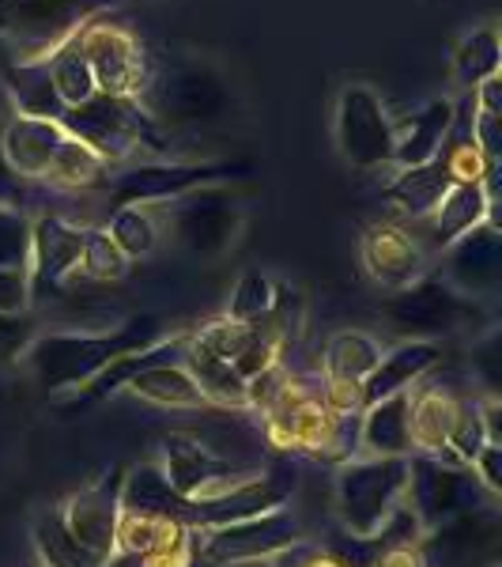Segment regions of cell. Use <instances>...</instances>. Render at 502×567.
<instances>
[{
	"instance_id": "14",
	"label": "cell",
	"mask_w": 502,
	"mask_h": 567,
	"mask_svg": "<svg viewBox=\"0 0 502 567\" xmlns=\"http://www.w3.org/2000/svg\"><path fill=\"white\" fill-rule=\"evenodd\" d=\"M499 511L483 503L419 537L427 567H499Z\"/></svg>"
},
{
	"instance_id": "41",
	"label": "cell",
	"mask_w": 502,
	"mask_h": 567,
	"mask_svg": "<svg viewBox=\"0 0 502 567\" xmlns=\"http://www.w3.org/2000/svg\"><path fill=\"white\" fill-rule=\"evenodd\" d=\"M264 567H348V560H344V556H336L333 548L295 542V545H287L284 553L272 556Z\"/></svg>"
},
{
	"instance_id": "42",
	"label": "cell",
	"mask_w": 502,
	"mask_h": 567,
	"mask_svg": "<svg viewBox=\"0 0 502 567\" xmlns=\"http://www.w3.org/2000/svg\"><path fill=\"white\" fill-rule=\"evenodd\" d=\"M27 307H31L27 269H0V315H27Z\"/></svg>"
},
{
	"instance_id": "44",
	"label": "cell",
	"mask_w": 502,
	"mask_h": 567,
	"mask_svg": "<svg viewBox=\"0 0 502 567\" xmlns=\"http://www.w3.org/2000/svg\"><path fill=\"white\" fill-rule=\"evenodd\" d=\"M31 186L34 182H27L15 175L12 167H8L4 152H0V208H15V213H27V205H31Z\"/></svg>"
},
{
	"instance_id": "3",
	"label": "cell",
	"mask_w": 502,
	"mask_h": 567,
	"mask_svg": "<svg viewBox=\"0 0 502 567\" xmlns=\"http://www.w3.org/2000/svg\"><path fill=\"white\" fill-rule=\"evenodd\" d=\"M381 318L405 341H450V337H477L491 329V315L480 299L461 296L442 277H419L408 288H397L381 303Z\"/></svg>"
},
{
	"instance_id": "36",
	"label": "cell",
	"mask_w": 502,
	"mask_h": 567,
	"mask_svg": "<svg viewBox=\"0 0 502 567\" xmlns=\"http://www.w3.org/2000/svg\"><path fill=\"white\" fill-rule=\"evenodd\" d=\"M499 69H502V42H499L495 27L472 31L469 39L458 45V53H453V76H458V84L464 91H472V87H480L483 80L499 76Z\"/></svg>"
},
{
	"instance_id": "29",
	"label": "cell",
	"mask_w": 502,
	"mask_h": 567,
	"mask_svg": "<svg viewBox=\"0 0 502 567\" xmlns=\"http://www.w3.org/2000/svg\"><path fill=\"white\" fill-rule=\"evenodd\" d=\"M4 91H8V99H12L15 114H23V117L61 122V114H65V103L57 99V87H53V80H50L45 58L15 61V65H8L4 69Z\"/></svg>"
},
{
	"instance_id": "30",
	"label": "cell",
	"mask_w": 502,
	"mask_h": 567,
	"mask_svg": "<svg viewBox=\"0 0 502 567\" xmlns=\"http://www.w3.org/2000/svg\"><path fill=\"white\" fill-rule=\"evenodd\" d=\"M381 341H374L363 329H344V333H333L322 349V360H317V374L322 379H344V382H367L370 371L378 368L381 360Z\"/></svg>"
},
{
	"instance_id": "6",
	"label": "cell",
	"mask_w": 502,
	"mask_h": 567,
	"mask_svg": "<svg viewBox=\"0 0 502 567\" xmlns=\"http://www.w3.org/2000/svg\"><path fill=\"white\" fill-rule=\"evenodd\" d=\"M250 175V163H167V159H140L122 171H109L103 194L109 208L122 205H167L194 189L219 186L227 178Z\"/></svg>"
},
{
	"instance_id": "9",
	"label": "cell",
	"mask_w": 502,
	"mask_h": 567,
	"mask_svg": "<svg viewBox=\"0 0 502 567\" xmlns=\"http://www.w3.org/2000/svg\"><path fill=\"white\" fill-rule=\"evenodd\" d=\"M76 42L87 58V69L95 76L98 95L114 99H140L151 80V61L144 42L125 23L98 16L76 31Z\"/></svg>"
},
{
	"instance_id": "10",
	"label": "cell",
	"mask_w": 502,
	"mask_h": 567,
	"mask_svg": "<svg viewBox=\"0 0 502 567\" xmlns=\"http://www.w3.org/2000/svg\"><path fill=\"white\" fill-rule=\"evenodd\" d=\"M155 213H159V227H167L178 246L200 254V258L227 254L242 231L239 200L219 186H205L178 200H167V205H155Z\"/></svg>"
},
{
	"instance_id": "5",
	"label": "cell",
	"mask_w": 502,
	"mask_h": 567,
	"mask_svg": "<svg viewBox=\"0 0 502 567\" xmlns=\"http://www.w3.org/2000/svg\"><path fill=\"white\" fill-rule=\"evenodd\" d=\"M114 4L117 0H0V42L12 45L20 61L45 58Z\"/></svg>"
},
{
	"instance_id": "33",
	"label": "cell",
	"mask_w": 502,
	"mask_h": 567,
	"mask_svg": "<svg viewBox=\"0 0 502 567\" xmlns=\"http://www.w3.org/2000/svg\"><path fill=\"white\" fill-rule=\"evenodd\" d=\"M34 553H39L42 567H103V560L87 553L84 545L72 537V529L61 518V507H50L34 518Z\"/></svg>"
},
{
	"instance_id": "34",
	"label": "cell",
	"mask_w": 502,
	"mask_h": 567,
	"mask_svg": "<svg viewBox=\"0 0 502 567\" xmlns=\"http://www.w3.org/2000/svg\"><path fill=\"white\" fill-rule=\"evenodd\" d=\"M106 235L114 239L117 250L125 258H148L159 246V213L155 205H122V208H109V224H106Z\"/></svg>"
},
{
	"instance_id": "21",
	"label": "cell",
	"mask_w": 502,
	"mask_h": 567,
	"mask_svg": "<svg viewBox=\"0 0 502 567\" xmlns=\"http://www.w3.org/2000/svg\"><path fill=\"white\" fill-rule=\"evenodd\" d=\"M65 130L57 122H42V117H23L15 114L12 122L0 133V152H4L8 167L20 178L42 186L45 175H50L53 159H57L61 144H65Z\"/></svg>"
},
{
	"instance_id": "13",
	"label": "cell",
	"mask_w": 502,
	"mask_h": 567,
	"mask_svg": "<svg viewBox=\"0 0 502 567\" xmlns=\"http://www.w3.org/2000/svg\"><path fill=\"white\" fill-rule=\"evenodd\" d=\"M159 470L170 488L186 503L219 499L261 473V470H250V465H234V462L219 458L205 443H197L194 435H170L159 451Z\"/></svg>"
},
{
	"instance_id": "24",
	"label": "cell",
	"mask_w": 502,
	"mask_h": 567,
	"mask_svg": "<svg viewBox=\"0 0 502 567\" xmlns=\"http://www.w3.org/2000/svg\"><path fill=\"white\" fill-rule=\"evenodd\" d=\"M408 413H412V390L389 393L359 413V454L367 458H408L412 435H408Z\"/></svg>"
},
{
	"instance_id": "23",
	"label": "cell",
	"mask_w": 502,
	"mask_h": 567,
	"mask_svg": "<svg viewBox=\"0 0 502 567\" xmlns=\"http://www.w3.org/2000/svg\"><path fill=\"white\" fill-rule=\"evenodd\" d=\"M438 363H442V344H435V341H400L397 349L381 352L378 368H374L370 379L363 382V401L374 405V401L389 398V393L412 390L438 368Z\"/></svg>"
},
{
	"instance_id": "35",
	"label": "cell",
	"mask_w": 502,
	"mask_h": 567,
	"mask_svg": "<svg viewBox=\"0 0 502 567\" xmlns=\"http://www.w3.org/2000/svg\"><path fill=\"white\" fill-rule=\"evenodd\" d=\"M45 69H50V80H53V87H57V99L65 103V110L98 95L95 76H91L87 58H84V50H80L76 34H72L69 42H61L53 53H45Z\"/></svg>"
},
{
	"instance_id": "7",
	"label": "cell",
	"mask_w": 502,
	"mask_h": 567,
	"mask_svg": "<svg viewBox=\"0 0 502 567\" xmlns=\"http://www.w3.org/2000/svg\"><path fill=\"white\" fill-rule=\"evenodd\" d=\"M264 439L276 451L287 454H314L328 462H348L359 454V416H336L322 405L317 393H306L303 401L261 416Z\"/></svg>"
},
{
	"instance_id": "1",
	"label": "cell",
	"mask_w": 502,
	"mask_h": 567,
	"mask_svg": "<svg viewBox=\"0 0 502 567\" xmlns=\"http://www.w3.org/2000/svg\"><path fill=\"white\" fill-rule=\"evenodd\" d=\"M163 322L151 315L129 318V322L103 329V333H84V329H50L39 333L34 344L27 349L23 363L34 374V382L45 393H72L87 386L106 363H114L117 355H129L140 349L163 341Z\"/></svg>"
},
{
	"instance_id": "39",
	"label": "cell",
	"mask_w": 502,
	"mask_h": 567,
	"mask_svg": "<svg viewBox=\"0 0 502 567\" xmlns=\"http://www.w3.org/2000/svg\"><path fill=\"white\" fill-rule=\"evenodd\" d=\"M31 265V216L15 208H0V269Z\"/></svg>"
},
{
	"instance_id": "32",
	"label": "cell",
	"mask_w": 502,
	"mask_h": 567,
	"mask_svg": "<svg viewBox=\"0 0 502 567\" xmlns=\"http://www.w3.org/2000/svg\"><path fill=\"white\" fill-rule=\"evenodd\" d=\"M194 537V529L181 526L178 518H167V515H148V511H125L117 515V534H114V545L122 553H133V556H151V553H163V548L186 542Z\"/></svg>"
},
{
	"instance_id": "19",
	"label": "cell",
	"mask_w": 502,
	"mask_h": 567,
	"mask_svg": "<svg viewBox=\"0 0 502 567\" xmlns=\"http://www.w3.org/2000/svg\"><path fill=\"white\" fill-rule=\"evenodd\" d=\"M442 280L472 299H495L502 284V235L499 224H480L458 243L446 246Z\"/></svg>"
},
{
	"instance_id": "16",
	"label": "cell",
	"mask_w": 502,
	"mask_h": 567,
	"mask_svg": "<svg viewBox=\"0 0 502 567\" xmlns=\"http://www.w3.org/2000/svg\"><path fill=\"white\" fill-rule=\"evenodd\" d=\"M140 103L155 122L159 117H167V122H208V117H219V110L227 106V91L205 69H170L163 76L151 72Z\"/></svg>"
},
{
	"instance_id": "26",
	"label": "cell",
	"mask_w": 502,
	"mask_h": 567,
	"mask_svg": "<svg viewBox=\"0 0 502 567\" xmlns=\"http://www.w3.org/2000/svg\"><path fill=\"white\" fill-rule=\"evenodd\" d=\"M181 344H186V333H170L163 337L159 344H151V349H140V352H129V355H117L114 363H106L103 371L95 374V379L87 382V386L72 390L65 401H61V413H76V409H87V405H98V401H106L109 393L125 390L129 386V379L136 371H144L148 363H159L167 360V355H181Z\"/></svg>"
},
{
	"instance_id": "2",
	"label": "cell",
	"mask_w": 502,
	"mask_h": 567,
	"mask_svg": "<svg viewBox=\"0 0 502 567\" xmlns=\"http://www.w3.org/2000/svg\"><path fill=\"white\" fill-rule=\"evenodd\" d=\"M57 125L80 144H87L106 167H129L136 155L167 159L159 122L144 110L140 99L95 95L80 106H69Z\"/></svg>"
},
{
	"instance_id": "46",
	"label": "cell",
	"mask_w": 502,
	"mask_h": 567,
	"mask_svg": "<svg viewBox=\"0 0 502 567\" xmlns=\"http://www.w3.org/2000/svg\"><path fill=\"white\" fill-rule=\"evenodd\" d=\"M103 567H144L140 556H133V553H122V548H114V553L106 556Z\"/></svg>"
},
{
	"instance_id": "40",
	"label": "cell",
	"mask_w": 502,
	"mask_h": 567,
	"mask_svg": "<svg viewBox=\"0 0 502 567\" xmlns=\"http://www.w3.org/2000/svg\"><path fill=\"white\" fill-rule=\"evenodd\" d=\"M39 333L42 326L31 315H0V368L20 363Z\"/></svg>"
},
{
	"instance_id": "28",
	"label": "cell",
	"mask_w": 502,
	"mask_h": 567,
	"mask_svg": "<svg viewBox=\"0 0 502 567\" xmlns=\"http://www.w3.org/2000/svg\"><path fill=\"white\" fill-rule=\"evenodd\" d=\"M181 368L189 371V379L197 382V390L205 393L208 405L245 409V379L223 360V355L197 344L194 333H186V344H181Z\"/></svg>"
},
{
	"instance_id": "15",
	"label": "cell",
	"mask_w": 502,
	"mask_h": 567,
	"mask_svg": "<svg viewBox=\"0 0 502 567\" xmlns=\"http://www.w3.org/2000/svg\"><path fill=\"white\" fill-rule=\"evenodd\" d=\"M84 231L87 224H76L65 213H39L31 219V265H27L31 303L65 291L69 277L76 272Z\"/></svg>"
},
{
	"instance_id": "20",
	"label": "cell",
	"mask_w": 502,
	"mask_h": 567,
	"mask_svg": "<svg viewBox=\"0 0 502 567\" xmlns=\"http://www.w3.org/2000/svg\"><path fill=\"white\" fill-rule=\"evenodd\" d=\"M480 224H499V213L491 205L483 182H453L446 189V197L438 200V208L427 219H419L427 235H416L427 246V254H442L450 243H458L461 235H469Z\"/></svg>"
},
{
	"instance_id": "43",
	"label": "cell",
	"mask_w": 502,
	"mask_h": 567,
	"mask_svg": "<svg viewBox=\"0 0 502 567\" xmlns=\"http://www.w3.org/2000/svg\"><path fill=\"white\" fill-rule=\"evenodd\" d=\"M472 477L480 481V488L488 492V496H502V446L499 443H488L483 451L472 458Z\"/></svg>"
},
{
	"instance_id": "45",
	"label": "cell",
	"mask_w": 502,
	"mask_h": 567,
	"mask_svg": "<svg viewBox=\"0 0 502 567\" xmlns=\"http://www.w3.org/2000/svg\"><path fill=\"white\" fill-rule=\"evenodd\" d=\"M370 567H427V560L419 553V542H394L381 545V553L374 556Z\"/></svg>"
},
{
	"instance_id": "17",
	"label": "cell",
	"mask_w": 502,
	"mask_h": 567,
	"mask_svg": "<svg viewBox=\"0 0 502 567\" xmlns=\"http://www.w3.org/2000/svg\"><path fill=\"white\" fill-rule=\"evenodd\" d=\"M122 481H125V470L114 465V470L103 473L95 484L72 492V496L61 503L65 526L95 560H106L117 548L114 534H117V515H122Z\"/></svg>"
},
{
	"instance_id": "27",
	"label": "cell",
	"mask_w": 502,
	"mask_h": 567,
	"mask_svg": "<svg viewBox=\"0 0 502 567\" xmlns=\"http://www.w3.org/2000/svg\"><path fill=\"white\" fill-rule=\"evenodd\" d=\"M453 186L450 171H446V163L435 159L431 163H419V167H405L397 171L394 182H386V200L397 208L400 216H408L412 224H419V219H427L438 208V200L446 197V189Z\"/></svg>"
},
{
	"instance_id": "12",
	"label": "cell",
	"mask_w": 502,
	"mask_h": 567,
	"mask_svg": "<svg viewBox=\"0 0 502 567\" xmlns=\"http://www.w3.org/2000/svg\"><path fill=\"white\" fill-rule=\"evenodd\" d=\"M336 144L355 171L394 167V117L381 95L367 84L341 91L336 103Z\"/></svg>"
},
{
	"instance_id": "25",
	"label": "cell",
	"mask_w": 502,
	"mask_h": 567,
	"mask_svg": "<svg viewBox=\"0 0 502 567\" xmlns=\"http://www.w3.org/2000/svg\"><path fill=\"white\" fill-rule=\"evenodd\" d=\"M453 122V99H431L427 106L412 110L408 117L394 122V167H419V163H431L438 148H442V136Z\"/></svg>"
},
{
	"instance_id": "31",
	"label": "cell",
	"mask_w": 502,
	"mask_h": 567,
	"mask_svg": "<svg viewBox=\"0 0 502 567\" xmlns=\"http://www.w3.org/2000/svg\"><path fill=\"white\" fill-rule=\"evenodd\" d=\"M125 390L163 409H205L208 405L205 393L197 390V382L189 379V371L170 360L148 363L144 371H136Z\"/></svg>"
},
{
	"instance_id": "4",
	"label": "cell",
	"mask_w": 502,
	"mask_h": 567,
	"mask_svg": "<svg viewBox=\"0 0 502 567\" xmlns=\"http://www.w3.org/2000/svg\"><path fill=\"white\" fill-rule=\"evenodd\" d=\"M408 458H348L336 473V515L355 542H374L400 511Z\"/></svg>"
},
{
	"instance_id": "22",
	"label": "cell",
	"mask_w": 502,
	"mask_h": 567,
	"mask_svg": "<svg viewBox=\"0 0 502 567\" xmlns=\"http://www.w3.org/2000/svg\"><path fill=\"white\" fill-rule=\"evenodd\" d=\"M469 398H458L450 386L438 382H419L412 386V413H408V435H412V451L427 458H442L450 432L458 424L461 409Z\"/></svg>"
},
{
	"instance_id": "38",
	"label": "cell",
	"mask_w": 502,
	"mask_h": 567,
	"mask_svg": "<svg viewBox=\"0 0 502 567\" xmlns=\"http://www.w3.org/2000/svg\"><path fill=\"white\" fill-rule=\"evenodd\" d=\"M276 303V280H269L264 272L250 269L245 277L234 284V296H231V307H227V318L231 322H261L264 315Z\"/></svg>"
},
{
	"instance_id": "8",
	"label": "cell",
	"mask_w": 502,
	"mask_h": 567,
	"mask_svg": "<svg viewBox=\"0 0 502 567\" xmlns=\"http://www.w3.org/2000/svg\"><path fill=\"white\" fill-rule=\"evenodd\" d=\"M483 503H499V499L480 488L472 470L450 465L442 458H427V454H412L408 458L405 507L416 518L419 534H431L442 523H450V518H458L472 507H483Z\"/></svg>"
},
{
	"instance_id": "37",
	"label": "cell",
	"mask_w": 502,
	"mask_h": 567,
	"mask_svg": "<svg viewBox=\"0 0 502 567\" xmlns=\"http://www.w3.org/2000/svg\"><path fill=\"white\" fill-rule=\"evenodd\" d=\"M76 272H84L87 280H122L129 272V258L114 246L106 235V227H91L84 231V246H80Z\"/></svg>"
},
{
	"instance_id": "18",
	"label": "cell",
	"mask_w": 502,
	"mask_h": 567,
	"mask_svg": "<svg viewBox=\"0 0 502 567\" xmlns=\"http://www.w3.org/2000/svg\"><path fill=\"white\" fill-rule=\"evenodd\" d=\"M359 254L367 277L394 291L427 277V261H431V254L416 239L412 227L400 224H370L359 239Z\"/></svg>"
},
{
	"instance_id": "11",
	"label": "cell",
	"mask_w": 502,
	"mask_h": 567,
	"mask_svg": "<svg viewBox=\"0 0 502 567\" xmlns=\"http://www.w3.org/2000/svg\"><path fill=\"white\" fill-rule=\"evenodd\" d=\"M303 542L299 518L287 507L264 511V515L242 518V523L205 529L197 534V564L205 567H253L269 564L287 545Z\"/></svg>"
}]
</instances>
